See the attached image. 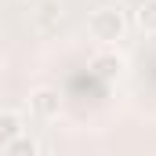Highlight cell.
<instances>
[{"label": "cell", "mask_w": 156, "mask_h": 156, "mask_svg": "<svg viewBox=\"0 0 156 156\" xmlns=\"http://www.w3.org/2000/svg\"><path fill=\"white\" fill-rule=\"evenodd\" d=\"M87 33H91V40L113 47L116 40L127 37V15H123L120 7H98V11H91V18H87Z\"/></svg>", "instance_id": "cell-1"}, {"label": "cell", "mask_w": 156, "mask_h": 156, "mask_svg": "<svg viewBox=\"0 0 156 156\" xmlns=\"http://www.w3.org/2000/svg\"><path fill=\"white\" fill-rule=\"evenodd\" d=\"M29 113L40 120H58L62 116V94L58 87H33L29 91Z\"/></svg>", "instance_id": "cell-2"}, {"label": "cell", "mask_w": 156, "mask_h": 156, "mask_svg": "<svg viewBox=\"0 0 156 156\" xmlns=\"http://www.w3.org/2000/svg\"><path fill=\"white\" fill-rule=\"evenodd\" d=\"M123 69H127V62H123V55H116V51H98L91 58V73L98 80H120Z\"/></svg>", "instance_id": "cell-3"}, {"label": "cell", "mask_w": 156, "mask_h": 156, "mask_svg": "<svg viewBox=\"0 0 156 156\" xmlns=\"http://www.w3.org/2000/svg\"><path fill=\"white\" fill-rule=\"evenodd\" d=\"M26 131V120L18 116L15 109H0V149L11 142V138H18Z\"/></svg>", "instance_id": "cell-4"}, {"label": "cell", "mask_w": 156, "mask_h": 156, "mask_svg": "<svg viewBox=\"0 0 156 156\" xmlns=\"http://www.w3.org/2000/svg\"><path fill=\"white\" fill-rule=\"evenodd\" d=\"M134 22H138L142 33L156 37V0H138V7H134Z\"/></svg>", "instance_id": "cell-5"}, {"label": "cell", "mask_w": 156, "mask_h": 156, "mask_svg": "<svg viewBox=\"0 0 156 156\" xmlns=\"http://www.w3.org/2000/svg\"><path fill=\"white\" fill-rule=\"evenodd\" d=\"M4 153H11V156H37L40 153V142L37 138H26V131H22L18 138H11V142L4 145Z\"/></svg>", "instance_id": "cell-6"}, {"label": "cell", "mask_w": 156, "mask_h": 156, "mask_svg": "<svg viewBox=\"0 0 156 156\" xmlns=\"http://www.w3.org/2000/svg\"><path fill=\"white\" fill-rule=\"evenodd\" d=\"M0 69H4V55H0Z\"/></svg>", "instance_id": "cell-7"}]
</instances>
